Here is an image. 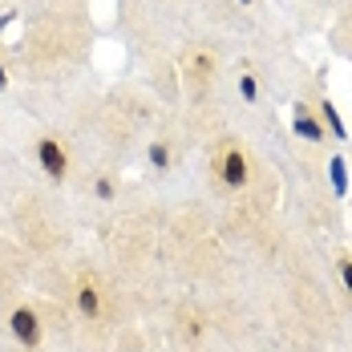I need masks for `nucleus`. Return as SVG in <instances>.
Returning <instances> with one entry per match:
<instances>
[{"mask_svg":"<svg viewBox=\"0 0 352 352\" xmlns=\"http://www.w3.org/2000/svg\"><path fill=\"white\" fill-rule=\"evenodd\" d=\"M98 195H102V199H109V195H113V182H109V178H102V182H98Z\"/></svg>","mask_w":352,"mask_h":352,"instance_id":"nucleus-11","label":"nucleus"},{"mask_svg":"<svg viewBox=\"0 0 352 352\" xmlns=\"http://www.w3.org/2000/svg\"><path fill=\"white\" fill-rule=\"evenodd\" d=\"M292 130H296L300 138H308V142H324V126H320L304 106H296V126H292Z\"/></svg>","mask_w":352,"mask_h":352,"instance_id":"nucleus-4","label":"nucleus"},{"mask_svg":"<svg viewBox=\"0 0 352 352\" xmlns=\"http://www.w3.org/2000/svg\"><path fill=\"white\" fill-rule=\"evenodd\" d=\"M219 178H223L227 186H247V158H243V150L227 146V150L219 154Z\"/></svg>","mask_w":352,"mask_h":352,"instance_id":"nucleus-1","label":"nucleus"},{"mask_svg":"<svg viewBox=\"0 0 352 352\" xmlns=\"http://www.w3.org/2000/svg\"><path fill=\"white\" fill-rule=\"evenodd\" d=\"M36 158H41V166H45V175H49V178H65L69 158H65V150H61L53 138H41V146H36Z\"/></svg>","mask_w":352,"mask_h":352,"instance_id":"nucleus-3","label":"nucleus"},{"mask_svg":"<svg viewBox=\"0 0 352 352\" xmlns=\"http://www.w3.org/2000/svg\"><path fill=\"white\" fill-rule=\"evenodd\" d=\"M239 4H251V0H239Z\"/></svg>","mask_w":352,"mask_h":352,"instance_id":"nucleus-13","label":"nucleus"},{"mask_svg":"<svg viewBox=\"0 0 352 352\" xmlns=\"http://www.w3.org/2000/svg\"><path fill=\"white\" fill-rule=\"evenodd\" d=\"M239 94H243L247 102H255V98H259V94H255V77H243V81H239Z\"/></svg>","mask_w":352,"mask_h":352,"instance_id":"nucleus-8","label":"nucleus"},{"mask_svg":"<svg viewBox=\"0 0 352 352\" xmlns=\"http://www.w3.org/2000/svg\"><path fill=\"white\" fill-rule=\"evenodd\" d=\"M77 308H81V316H98L102 296H98V287H94V283H81V287H77Z\"/></svg>","mask_w":352,"mask_h":352,"instance_id":"nucleus-5","label":"nucleus"},{"mask_svg":"<svg viewBox=\"0 0 352 352\" xmlns=\"http://www.w3.org/2000/svg\"><path fill=\"white\" fill-rule=\"evenodd\" d=\"M4 85H8V73H4V65H0V89H4Z\"/></svg>","mask_w":352,"mask_h":352,"instance_id":"nucleus-12","label":"nucleus"},{"mask_svg":"<svg viewBox=\"0 0 352 352\" xmlns=\"http://www.w3.org/2000/svg\"><path fill=\"white\" fill-rule=\"evenodd\" d=\"M8 324H12V332H16V340H21L25 349H36V344H41V320H36V312H29V308H16Z\"/></svg>","mask_w":352,"mask_h":352,"instance_id":"nucleus-2","label":"nucleus"},{"mask_svg":"<svg viewBox=\"0 0 352 352\" xmlns=\"http://www.w3.org/2000/svg\"><path fill=\"white\" fill-rule=\"evenodd\" d=\"M340 276H344V283H349V292H352V259H344V263H340Z\"/></svg>","mask_w":352,"mask_h":352,"instance_id":"nucleus-10","label":"nucleus"},{"mask_svg":"<svg viewBox=\"0 0 352 352\" xmlns=\"http://www.w3.org/2000/svg\"><path fill=\"white\" fill-rule=\"evenodd\" d=\"M320 109H324V122H328V130H332L336 138H349V126L340 122V113H336V106H332V102H324Z\"/></svg>","mask_w":352,"mask_h":352,"instance_id":"nucleus-6","label":"nucleus"},{"mask_svg":"<svg viewBox=\"0 0 352 352\" xmlns=\"http://www.w3.org/2000/svg\"><path fill=\"white\" fill-rule=\"evenodd\" d=\"M150 162H154V166H166V162H170V150L154 142V146H150Z\"/></svg>","mask_w":352,"mask_h":352,"instance_id":"nucleus-7","label":"nucleus"},{"mask_svg":"<svg viewBox=\"0 0 352 352\" xmlns=\"http://www.w3.org/2000/svg\"><path fill=\"white\" fill-rule=\"evenodd\" d=\"M332 178H336V186H340V190H344V162H340V158H336V162H332Z\"/></svg>","mask_w":352,"mask_h":352,"instance_id":"nucleus-9","label":"nucleus"}]
</instances>
